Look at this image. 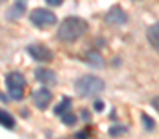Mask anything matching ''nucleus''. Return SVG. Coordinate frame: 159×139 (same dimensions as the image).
Here are the masks:
<instances>
[{
  "label": "nucleus",
  "instance_id": "nucleus-1",
  "mask_svg": "<svg viewBox=\"0 0 159 139\" xmlns=\"http://www.w3.org/2000/svg\"><path fill=\"white\" fill-rule=\"evenodd\" d=\"M87 32V22L80 17H67L57 28V39L61 43H74Z\"/></svg>",
  "mask_w": 159,
  "mask_h": 139
},
{
  "label": "nucleus",
  "instance_id": "nucleus-2",
  "mask_svg": "<svg viewBox=\"0 0 159 139\" xmlns=\"http://www.w3.org/2000/svg\"><path fill=\"white\" fill-rule=\"evenodd\" d=\"M74 89L81 96H93V95H96L104 89V82L96 76H81L76 80Z\"/></svg>",
  "mask_w": 159,
  "mask_h": 139
},
{
  "label": "nucleus",
  "instance_id": "nucleus-3",
  "mask_svg": "<svg viewBox=\"0 0 159 139\" xmlns=\"http://www.w3.org/2000/svg\"><path fill=\"white\" fill-rule=\"evenodd\" d=\"M6 84H7V89L11 98L15 100H20L24 96V87H26V80L20 72H9L6 76Z\"/></svg>",
  "mask_w": 159,
  "mask_h": 139
},
{
  "label": "nucleus",
  "instance_id": "nucleus-4",
  "mask_svg": "<svg viewBox=\"0 0 159 139\" xmlns=\"http://www.w3.org/2000/svg\"><path fill=\"white\" fill-rule=\"evenodd\" d=\"M56 15L52 13V11H48V9H34L32 13H30V21L35 24V26H39V28H46V26H52L54 22H56Z\"/></svg>",
  "mask_w": 159,
  "mask_h": 139
},
{
  "label": "nucleus",
  "instance_id": "nucleus-5",
  "mask_svg": "<svg viewBox=\"0 0 159 139\" xmlns=\"http://www.w3.org/2000/svg\"><path fill=\"white\" fill-rule=\"evenodd\" d=\"M28 52H30V56H32L34 59H37V61H50V59H52V52H50V48H46L44 45L28 46Z\"/></svg>",
  "mask_w": 159,
  "mask_h": 139
},
{
  "label": "nucleus",
  "instance_id": "nucleus-6",
  "mask_svg": "<svg viewBox=\"0 0 159 139\" xmlns=\"http://www.w3.org/2000/svg\"><path fill=\"white\" fill-rule=\"evenodd\" d=\"M106 21L109 24H115V26H120V24H126L128 22V15L120 9V7H111L107 13H106Z\"/></svg>",
  "mask_w": 159,
  "mask_h": 139
},
{
  "label": "nucleus",
  "instance_id": "nucleus-7",
  "mask_svg": "<svg viewBox=\"0 0 159 139\" xmlns=\"http://www.w3.org/2000/svg\"><path fill=\"white\" fill-rule=\"evenodd\" d=\"M34 102H35V106L39 108V109H46L48 108V104L52 102V93L48 91V89H37V91L34 93Z\"/></svg>",
  "mask_w": 159,
  "mask_h": 139
},
{
  "label": "nucleus",
  "instance_id": "nucleus-8",
  "mask_svg": "<svg viewBox=\"0 0 159 139\" xmlns=\"http://www.w3.org/2000/svg\"><path fill=\"white\" fill-rule=\"evenodd\" d=\"M35 78L39 82H43V84H48V86L56 84V72H52L50 69H37L35 71Z\"/></svg>",
  "mask_w": 159,
  "mask_h": 139
},
{
  "label": "nucleus",
  "instance_id": "nucleus-9",
  "mask_svg": "<svg viewBox=\"0 0 159 139\" xmlns=\"http://www.w3.org/2000/svg\"><path fill=\"white\" fill-rule=\"evenodd\" d=\"M146 37H148V43L154 46L156 50H159V22L157 24H152L146 30Z\"/></svg>",
  "mask_w": 159,
  "mask_h": 139
},
{
  "label": "nucleus",
  "instance_id": "nucleus-10",
  "mask_svg": "<svg viewBox=\"0 0 159 139\" xmlns=\"http://www.w3.org/2000/svg\"><path fill=\"white\" fill-rule=\"evenodd\" d=\"M0 121H2V126H4V128H9V130L15 128V119H13L6 109L0 111Z\"/></svg>",
  "mask_w": 159,
  "mask_h": 139
},
{
  "label": "nucleus",
  "instance_id": "nucleus-11",
  "mask_svg": "<svg viewBox=\"0 0 159 139\" xmlns=\"http://www.w3.org/2000/svg\"><path fill=\"white\" fill-rule=\"evenodd\" d=\"M69 108H70V98H63V100L56 106V109H54V111H56L57 115H63V113H67V111H69Z\"/></svg>",
  "mask_w": 159,
  "mask_h": 139
},
{
  "label": "nucleus",
  "instance_id": "nucleus-12",
  "mask_svg": "<svg viewBox=\"0 0 159 139\" xmlns=\"http://www.w3.org/2000/svg\"><path fill=\"white\" fill-rule=\"evenodd\" d=\"M87 59L91 61V65H93V67H102V65H104V59H102V58H100V54H96V52H91Z\"/></svg>",
  "mask_w": 159,
  "mask_h": 139
},
{
  "label": "nucleus",
  "instance_id": "nucleus-13",
  "mask_svg": "<svg viewBox=\"0 0 159 139\" xmlns=\"http://www.w3.org/2000/svg\"><path fill=\"white\" fill-rule=\"evenodd\" d=\"M63 123H65L67 126H72V124H76V115H74V113H70V111L63 113Z\"/></svg>",
  "mask_w": 159,
  "mask_h": 139
},
{
  "label": "nucleus",
  "instance_id": "nucleus-14",
  "mask_svg": "<svg viewBox=\"0 0 159 139\" xmlns=\"http://www.w3.org/2000/svg\"><path fill=\"white\" fill-rule=\"evenodd\" d=\"M122 132H126V128H111V130H109L111 136H117V134H122Z\"/></svg>",
  "mask_w": 159,
  "mask_h": 139
},
{
  "label": "nucleus",
  "instance_id": "nucleus-15",
  "mask_svg": "<svg viewBox=\"0 0 159 139\" xmlns=\"http://www.w3.org/2000/svg\"><path fill=\"white\" fill-rule=\"evenodd\" d=\"M94 109H96V111H102V109H104V102H100V100L94 102Z\"/></svg>",
  "mask_w": 159,
  "mask_h": 139
},
{
  "label": "nucleus",
  "instance_id": "nucleus-16",
  "mask_svg": "<svg viewBox=\"0 0 159 139\" xmlns=\"http://www.w3.org/2000/svg\"><path fill=\"white\" fill-rule=\"evenodd\" d=\"M143 119L146 121V128H152V119H150L148 115H143Z\"/></svg>",
  "mask_w": 159,
  "mask_h": 139
},
{
  "label": "nucleus",
  "instance_id": "nucleus-17",
  "mask_svg": "<svg viewBox=\"0 0 159 139\" xmlns=\"http://www.w3.org/2000/svg\"><path fill=\"white\" fill-rule=\"evenodd\" d=\"M63 0H46V4H52V6H61Z\"/></svg>",
  "mask_w": 159,
  "mask_h": 139
},
{
  "label": "nucleus",
  "instance_id": "nucleus-18",
  "mask_svg": "<svg viewBox=\"0 0 159 139\" xmlns=\"http://www.w3.org/2000/svg\"><path fill=\"white\" fill-rule=\"evenodd\" d=\"M152 106H154V108H156V109L159 111V96H156V98L152 100Z\"/></svg>",
  "mask_w": 159,
  "mask_h": 139
},
{
  "label": "nucleus",
  "instance_id": "nucleus-19",
  "mask_svg": "<svg viewBox=\"0 0 159 139\" xmlns=\"http://www.w3.org/2000/svg\"><path fill=\"white\" fill-rule=\"evenodd\" d=\"M2 2H6V0H2Z\"/></svg>",
  "mask_w": 159,
  "mask_h": 139
}]
</instances>
